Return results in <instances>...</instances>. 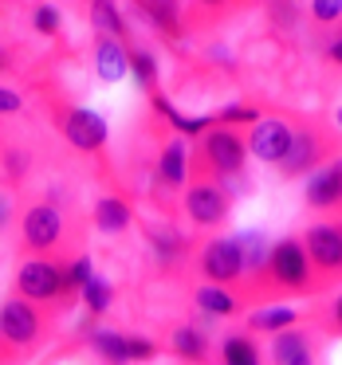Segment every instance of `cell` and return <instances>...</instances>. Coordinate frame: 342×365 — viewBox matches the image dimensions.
Returning a JSON list of instances; mask_svg holds the SVG:
<instances>
[{"label":"cell","mask_w":342,"mask_h":365,"mask_svg":"<svg viewBox=\"0 0 342 365\" xmlns=\"http://www.w3.org/2000/svg\"><path fill=\"white\" fill-rule=\"evenodd\" d=\"M16 291L24 302H67L71 299V291H67L64 283V267L51 259H28L20 263L16 271Z\"/></svg>","instance_id":"1"},{"label":"cell","mask_w":342,"mask_h":365,"mask_svg":"<svg viewBox=\"0 0 342 365\" xmlns=\"http://www.w3.org/2000/svg\"><path fill=\"white\" fill-rule=\"evenodd\" d=\"M59 130H64V138L75 145V150H83V153H95V150L106 145L103 114L87 110V106H67V110L59 114Z\"/></svg>","instance_id":"2"},{"label":"cell","mask_w":342,"mask_h":365,"mask_svg":"<svg viewBox=\"0 0 342 365\" xmlns=\"http://www.w3.org/2000/svg\"><path fill=\"white\" fill-rule=\"evenodd\" d=\"M40 338V310L32 302L16 299L0 302V341H9V346H32Z\"/></svg>","instance_id":"3"},{"label":"cell","mask_w":342,"mask_h":365,"mask_svg":"<svg viewBox=\"0 0 342 365\" xmlns=\"http://www.w3.org/2000/svg\"><path fill=\"white\" fill-rule=\"evenodd\" d=\"M268 267L276 275V283L291 287V291H307V279H311V259L303 252L299 240H279L268 255Z\"/></svg>","instance_id":"4"},{"label":"cell","mask_w":342,"mask_h":365,"mask_svg":"<svg viewBox=\"0 0 342 365\" xmlns=\"http://www.w3.org/2000/svg\"><path fill=\"white\" fill-rule=\"evenodd\" d=\"M20 228H24V244L32 252H51L64 240V216L56 205H32L20 220Z\"/></svg>","instance_id":"5"},{"label":"cell","mask_w":342,"mask_h":365,"mask_svg":"<svg viewBox=\"0 0 342 365\" xmlns=\"http://www.w3.org/2000/svg\"><path fill=\"white\" fill-rule=\"evenodd\" d=\"M185 212H189L193 224L213 228V224H221L224 216H228V192H224L221 185L197 181L189 192H185Z\"/></svg>","instance_id":"6"},{"label":"cell","mask_w":342,"mask_h":365,"mask_svg":"<svg viewBox=\"0 0 342 365\" xmlns=\"http://www.w3.org/2000/svg\"><path fill=\"white\" fill-rule=\"evenodd\" d=\"M291 134L295 130L287 126V122H279V118H260L256 122V130H252V142L244 145V150H252L260 161H283V153H287V145H291Z\"/></svg>","instance_id":"7"},{"label":"cell","mask_w":342,"mask_h":365,"mask_svg":"<svg viewBox=\"0 0 342 365\" xmlns=\"http://www.w3.org/2000/svg\"><path fill=\"white\" fill-rule=\"evenodd\" d=\"M201 271H205L213 283H232V279L244 271V259H240V247L232 240H213V244L201 252Z\"/></svg>","instance_id":"8"},{"label":"cell","mask_w":342,"mask_h":365,"mask_svg":"<svg viewBox=\"0 0 342 365\" xmlns=\"http://www.w3.org/2000/svg\"><path fill=\"white\" fill-rule=\"evenodd\" d=\"M303 252H307V259L315 263V267L342 271V232L318 224V228L307 232V247H303Z\"/></svg>","instance_id":"9"},{"label":"cell","mask_w":342,"mask_h":365,"mask_svg":"<svg viewBox=\"0 0 342 365\" xmlns=\"http://www.w3.org/2000/svg\"><path fill=\"white\" fill-rule=\"evenodd\" d=\"M205 153H208V161H213V169L216 173H240V165H244V142H240L232 130H213V134L205 138Z\"/></svg>","instance_id":"10"},{"label":"cell","mask_w":342,"mask_h":365,"mask_svg":"<svg viewBox=\"0 0 342 365\" xmlns=\"http://www.w3.org/2000/svg\"><path fill=\"white\" fill-rule=\"evenodd\" d=\"M342 200V158L323 165L315 177L307 181V205L311 208H331Z\"/></svg>","instance_id":"11"},{"label":"cell","mask_w":342,"mask_h":365,"mask_svg":"<svg viewBox=\"0 0 342 365\" xmlns=\"http://www.w3.org/2000/svg\"><path fill=\"white\" fill-rule=\"evenodd\" d=\"M315 161H318V142H315V134H307V130H295V134H291V145H287L283 161H279V169H283L287 177H299V173H307V169H315Z\"/></svg>","instance_id":"12"},{"label":"cell","mask_w":342,"mask_h":365,"mask_svg":"<svg viewBox=\"0 0 342 365\" xmlns=\"http://www.w3.org/2000/svg\"><path fill=\"white\" fill-rule=\"evenodd\" d=\"M271 357H276V365H315V349H311L307 334H299V330L276 334V341H271Z\"/></svg>","instance_id":"13"},{"label":"cell","mask_w":342,"mask_h":365,"mask_svg":"<svg viewBox=\"0 0 342 365\" xmlns=\"http://www.w3.org/2000/svg\"><path fill=\"white\" fill-rule=\"evenodd\" d=\"M95 67H99V79H103V83H119L122 75L130 71L126 43H119V40H99V43H95Z\"/></svg>","instance_id":"14"},{"label":"cell","mask_w":342,"mask_h":365,"mask_svg":"<svg viewBox=\"0 0 342 365\" xmlns=\"http://www.w3.org/2000/svg\"><path fill=\"white\" fill-rule=\"evenodd\" d=\"M95 224H99V232H126L130 224H134V212H130L126 200L103 197V200L95 205Z\"/></svg>","instance_id":"15"},{"label":"cell","mask_w":342,"mask_h":365,"mask_svg":"<svg viewBox=\"0 0 342 365\" xmlns=\"http://www.w3.org/2000/svg\"><path fill=\"white\" fill-rule=\"evenodd\" d=\"M87 346L103 357L106 365H126V334H114V330H91L87 334Z\"/></svg>","instance_id":"16"},{"label":"cell","mask_w":342,"mask_h":365,"mask_svg":"<svg viewBox=\"0 0 342 365\" xmlns=\"http://www.w3.org/2000/svg\"><path fill=\"white\" fill-rule=\"evenodd\" d=\"M91 24H95L99 40H119L126 36V20H122V12L114 9V4H106V0H95L91 4Z\"/></svg>","instance_id":"17"},{"label":"cell","mask_w":342,"mask_h":365,"mask_svg":"<svg viewBox=\"0 0 342 365\" xmlns=\"http://www.w3.org/2000/svg\"><path fill=\"white\" fill-rule=\"evenodd\" d=\"M173 354L185 361H208V341L197 326H177L173 330Z\"/></svg>","instance_id":"18"},{"label":"cell","mask_w":342,"mask_h":365,"mask_svg":"<svg viewBox=\"0 0 342 365\" xmlns=\"http://www.w3.org/2000/svg\"><path fill=\"white\" fill-rule=\"evenodd\" d=\"M232 244L240 247V259H244V267H252V271H260V267H268V255H271V247H268V240L260 236V232H240Z\"/></svg>","instance_id":"19"},{"label":"cell","mask_w":342,"mask_h":365,"mask_svg":"<svg viewBox=\"0 0 342 365\" xmlns=\"http://www.w3.org/2000/svg\"><path fill=\"white\" fill-rule=\"evenodd\" d=\"M79 294H83V307L91 310V318L106 314V310H111V302H114V287L106 283L103 275H95V279H91V283L79 291Z\"/></svg>","instance_id":"20"},{"label":"cell","mask_w":342,"mask_h":365,"mask_svg":"<svg viewBox=\"0 0 342 365\" xmlns=\"http://www.w3.org/2000/svg\"><path fill=\"white\" fill-rule=\"evenodd\" d=\"M158 177H161L166 185H181V181H185V145H181V142H169L166 150H161Z\"/></svg>","instance_id":"21"},{"label":"cell","mask_w":342,"mask_h":365,"mask_svg":"<svg viewBox=\"0 0 342 365\" xmlns=\"http://www.w3.org/2000/svg\"><path fill=\"white\" fill-rule=\"evenodd\" d=\"M221 354H224V365H260L256 341L244 338V334H232V338H224Z\"/></svg>","instance_id":"22"},{"label":"cell","mask_w":342,"mask_h":365,"mask_svg":"<svg viewBox=\"0 0 342 365\" xmlns=\"http://www.w3.org/2000/svg\"><path fill=\"white\" fill-rule=\"evenodd\" d=\"M197 307L205 310V314H213V318H228L232 310H236V302H232V294H224V287H201Z\"/></svg>","instance_id":"23"},{"label":"cell","mask_w":342,"mask_h":365,"mask_svg":"<svg viewBox=\"0 0 342 365\" xmlns=\"http://www.w3.org/2000/svg\"><path fill=\"white\" fill-rule=\"evenodd\" d=\"M59 267H64V283H67L71 294H79L83 287L95 279V263H91V255H75L71 263H59Z\"/></svg>","instance_id":"24"},{"label":"cell","mask_w":342,"mask_h":365,"mask_svg":"<svg viewBox=\"0 0 342 365\" xmlns=\"http://www.w3.org/2000/svg\"><path fill=\"white\" fill-rule=\"evenodd\" d=\"M130 56V71H134V79L142 83V87H158V59H154V51H146V48H134V51H126Z\"/></svg>","instance_id":"25"},{"label":"cell","mask_w":342,"mask_h":365,"mask_svg":"<svg viewBox=\"0 0 342 365\" xmlns=\"http://www.w3.org/2000/svg\"><path fill=\"white\" fill-rule=\"evenodd\" d=\"M291 322H295V310H287V307H271V310H260V314H252V330L283 334V330H291Z\"/></svg>","instance_id":"26"},{"label":"cell","mask_w":342,"mask_h":365,"mask_svg":"<svg viewBox=\"0 0 342 365\" xmlns=\"http://www.w3.org/2000/svg\"><path fill=\"white\" fill-rule=\"evenodd\" d=\"M150 240H154V247H158L161 259H173V255L185 247V240L177 236V232H166V228H150Z\"/></svg>","instance_id":"27"},{"label":"cell","mask_w":342,"mask_h":365,"mask_svg":"<svg viewBox=\"0 0 342 365\" xmlns=\"http://www.w3.org/2000/svg\"><path fill=\"white\" fill-rule=\"evenodd\" d=\"M32 28H36L40 36H56V32H59V9L40 4V9L32 12Z\"/></svg>","instance_id":"28"},{"label":"cell","mask_w":342,"mask_h":365,"mask_svg":"<svg viewBox=\"0 0 342 365\" xmlns=\"http://www.w3.org/2000/svg\"><path fill=\"white\" fill-rule=\"evenodd\" d=\"M142 16H150L154 24H161L166 32H177V9L173 4H142Z\"/></svg>","instance_id":"29"},{"label":"cell","mask_w":342,"mask_h":365,"mask_svg":"<svg viewBox=\"0 0 342 365\" xmlns=\"http://www.w3.org/2000/svg\"><path fill=\"white\" fill-rule=\"evenodd\" d=\"M213 122H221V126H228V122H252V126H256V122H260V114H256L252 106H224Z\"/></svg>","instance_id":"30"},{"label":"cell","mask_w":342,"mask_h":365,"mask_svg":"<svg viewBox=\"0 0 342 365\" xmlns=\"http://www.w3.org/2000/svg\"><path fill=\"white\" fill-rule=\"evenodd\" d=\"M154 354H158V346H154L150 338H126V357L130 361H150Z\"/></svg>","instance_id":"31"},{"label":"cell","mask_w":342,"mask_h":365,"mask_svg":"<svg viewBox=\"0 0 342 365\" xmlns=\"http://www.w3.org/2000/svg\"><path fill=\"white\" fill-rule=\"evenodd\" d=\"M311 12H315V20H338L342 16V4H338V0H315Z\"/></svg>","instance_id":"32"},{"label":"cell","mask_w":342,"mask_h":365,"mask_svg":"<svg viewBox=\"0 0 342 365\" xmlns=\"http://www.w3.org/2000/svg\"><path fill=\"white\" fill-rule=\"evenodd\" d=\"M20 106H24V98H20L16 91H9V87H0V114H16Z\"/></svg>","instance_id":"33"},{"label":"cell","mask_w":342,"mask_h":365,"mask_svg":"<svg viewBox=\"0 0 342 365\" xmlns=\"http://www.w3.org/2000/svg\"><path fill=\"white\" fill-rule=\"evenodd\" d=\"M9 220H12V205H9V197L0 192V232L9 228Z\"/></svg>","instance_id":"34"},{"label":"cell","mask_w":342,"mask_h":365,"mask_svg":"<svg viewBox=\"0 0 342 365\" xmlns=\"http://www.w3.org/2000/svg\"><path fill=\"white\" fill-rule=\"evenodd\" d=\"M9 169H12V173H24L28 158H24V153H9Z\"/></svg>","instance_id":"35"},{"label":"cell","mask_w":342,"mask_h":365,"mask_svg":"<svg viewBox=\"0 0 342 365\" xmlns=\"http://www.w3.org/2000/svg\"><path fill=\"white\" fill-rule=\"evenodd\" d=\"M331 56H334V59H338V63H342V40H334V43H331Z\"/></svg>","instance_id":"36"},{"label":"cell","mask_w":342,"mask_h":365,"mask_svg":"<svg viewBox=\"0 0 342 365\" xmlns=\"http://www.w3.org/2000/svg\"><path fill=\"white\" fill-rule=\"evenodd\" d=\"M0 71H12V63H9V56L0 51Z\"/></svg>","instance_id":"37"},{"label":"cell","mask_w":342,"mask_h":365,"mask_svg":"<svg viewBox=\"0 0 342 365\" xmlns=\"http://www.w3.org/2000/svg\"><path fill=\"white\" fill-rule=\"evenodd\" d=\"M334 318H338V326H342V299H338V307H334Z\"/></svg>","instance_id":"38"},{"label":"cell","mask_w":342,"mask_h":365,"mask_svg":"<svg viewBox=\"0 0 342 365\" xmlns=\"http://www.w3.org/2000/svg\"><path fill=\"white\" fill-rule=\"evenodd\" d=\"M338 126H342V110H338Z\"/></svg>","instance_id":"39"}]
</instances>
